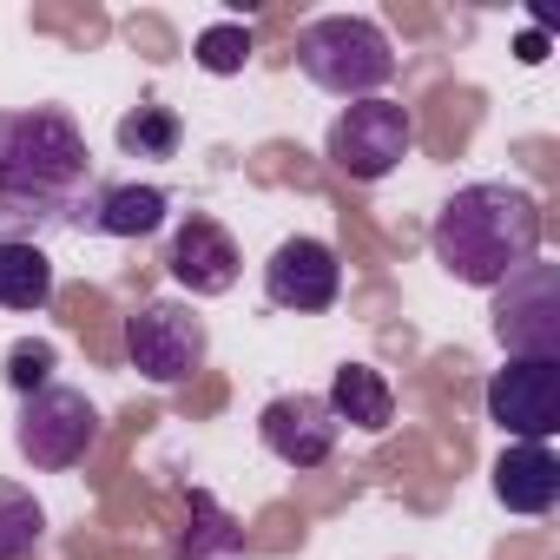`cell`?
<instances>
[{
    "label": "cell",
    "mask_w": 560,
    "mask_h": 560,
    "mask_svg": "<svg viewBox=\"0 0 560 560\" xmlns=\"http://www.w3.org/2000/svg\"><path fill=\"white\" fill-rule=\"evenodd\" d=\"M86 198H93V152L67 106L0 113V211L80 224Z\"/></svg>",
    "instance_id": "2"
},
{
    "label": "cell",
    "mask_w": 560,
    "mask_h": 560,
    "mask_svg": "<svg viewBox=\"0 0 560 560\" xmlns=\"http://www.w3.org/2000/svg\"><path fill=\"white\" fill-rule=\"evenodd\" d=\"M521 60L540 67V60H547V34H521Z\"/></svg>",
    "instance_id": "20"
},
{
    "label": "cell",
    "mask_w": 560,
    "mask_h": 560,
    "mask_svg": "<svg viewBox=\"0 0 560 560\" xmlns=\"http://www.w3.org/2000/svg\"><path fill=\"white\" fill-rule=\"evenodd\" d=\"M488 330L508 350V363H560V270L534 257L508 284H494Z\"/></svg>",
    "instance_id": "5"
},
{
    "label": "cell",
    "mask_w": 560,
    "mask_h": 560,
    "mask_svg": "<svg viewBox=\"0 0 560 560\" xmlns=\"http://www.w3.org/2000/svg\"><path fill=\"white\" fill-rule=\"evenodd\" d=\"M264 298L277 311H298V317L330 311L343 298V264H337V250L324 237H311V231L284 237V244L270 250V264H264Z\"/></svg>",
    "instance_id": "9"
},
{
    "label": "cell",
    "mask_w": 560,
    "mask_h": 560,
    "mask_svg": "<svg viewBox=\"0 0 560 560\" xmlns=\"http://www.w3.org/2000/svg\"><path fill=\"white\" fill-rule=\"evenodd\" d=\"M165 211H172L165 185H93L80 224L100 237H152L165 224Z\"/></svg>",
    "instance_id": "13"
},
{
    "label": "cell",
    "mask_w": 560,
    "mask_h": 560,
    "mask_svg": "<svg viewBox=\"0 0 560 560\" xmlns=\"http://www.w3.org/2000/svg\"><path fill=\"white\" fill-rule=\"evenodd\" d=\"M409 152H416V119L396 100H357L324 132V159L357 185H383Z\"/></svg>",
    "instance_id": "6"
},
{
    "label": "cell",
    "mask_w": 560,
    "mask_h": 560,
    "mask_svg": "<svg viewBox=\"0 0 560 560\" xmlns=\"http://www.w3.org/2000/svg\"><path fill=\"white\" fill-rule=\"evenodd\" d=\"M165 270H172V284H178L185 298H224V291L237 284L244 257H237V237H231L211 211H191V218H178L172 237H165Z\"/></svg>",
    "instance_id": "11"
},
{
    "label": "cell",
    "mask_w": 560,
    "mask_h": 560,
    "mask_svg": "<svg viewBox=\"0 0 560 560\" xmlns=\"http://www.w3.org/2000/svg\"><path fill=\"white\" fill-rule=\"evenodd\" d=\"M113 139H119L126 159H178V145H185V119H178L172 106L145 100V106H132V113L113 126Z\"/></svg>",
    "instance_id": "16"
},
{
    "label": "cell",
    "mask_w": 560,
    "mask_h": 560,
    "mask_svg": "<svg viewBox=\"0 0 560 560\" xmlns=\"http://www.w3.org/2000/svg\"><path fill=\"white\" fill-rule=\"evenodd\" d=\"M47 534V508L34 488L21 481H0V560H27Z\"/></svg>",
    "instance_id": "17"
},
{
    "label": "cell",
    "mask_w": 560,
    "mask_h": 560,
    "mask_svg": "<svg viewBox=\"0 0 560 560\" xmlns=\"http://www.w3.org/2000/svg\"><path fill=\"white\" fill-rule=\"evenodd\" d=\"M540 231H547V218H540V198L527 185L481 178V185H462L435 211L429 250H435V264L455 277V284L494 291V284H508L521 264L540 257Z\"/></svg>",
    "instance_id": "1"
},
{
    "label": "cell",
    "mask_w": 560,
    "mask_h": 560,
    "mask_svg": "<svg viewBox=\"0 0 560 560\" xmlns=\"http://www.w3.org/2000/svg\"><path fill=\"white\" fill-rule=\"evenodd\" d=\"M54 363H60V350H54V343H40V337L14 343V350H8V389H14V396L47 389V383H54Z\"/></svg>",
    "instance_id": "19"
},
{
    "label": "cell",
    "mask_w": 560,
    "mask_h": 560,
    "mask_svg": "<svg viewBox=\"0 0 560 560\" xmlns=\"http://www.w3.org/2000/svg\"><path fill=\"white\" fill-rule=\"evenodd\" d=\"M100 442V409L86 402V389H67V383H47L34 396H21V416H14V448L27 468L40 475H67L93 455Z\"/></svg>",
    "instance_id": "4"
},
{
    "label": "cell",
    "mask_w": 560,
    "mask_h": 560,
    "mask_svg": "<svg viewBox=\"0 0 560 560\" xmlns=\"http://www.w3.org/2000/svg\"><path fill=\"white\" fill-rule=\"evenodd\" d=\"M488 422L508 442L560 435V363H508L488 376Z\"/></svg>",
    "instance_id": "8"
},
{
    "label": "cell",
    "mask_w": 560,
    "mask_h": 560,
    "mask_svg": "<svg viewBox=\"0 0 560 560\" xmlns=\"http://www.w3.org/2000/svg\"><path fill=\"white\" fill-rule=\"evenodd\" d=\"M337 435H343V422L330 416V402L324 396H311V389H291V396H270L264 409H257V442L284 462V468H324L330 455H337Z\"/></svg>",
    "instance_id": "10"
},
{
    "label": "cell",
    "mask_w": 560,
    "mask_h": 560,
    "mask_svg": "<svg viewBox=\"0 0 560 560\" xmlns=\"http://www.w3.org/2000/svg\"><path fill=\"white\" fill-rule=\"evenodd\" d=\"M126 363L145 376V383H159V389H178L198 363H205V350H211V330H205V317L191 311V304H178V298H145L132 317H126Z\"/></svg>",
    "instance_id": "7"
},
{
    "label": "cell",
    "mask_w": 560,
    "mask_h": 560,
    "mask_svg": "<svg viewBox=\"0 0 560 560\" xmlns=\"http://www.w3.org/2000/svg\"><path fill=\"white\" fill-rule=\"evenodd\" d=\"M494 501L508 514H547L560 501V462L547 442H508L494 462Z\"/></svg>",
    "instance_id": "12"
},
{
    "label": "cell",
    "mask_w": 560,
    "mask_h": 560,
    "mask_svg": "<svg viewBox=\"0 0 560 560\" xmlns=\"http://www.w3.org/2000/svg\"><path fill=\"white\" fill-rule=\"evenodd\" d=\"M324 402H330L337 422H350V429H363V435H383V429L396 422V389H389V376H383L376 363H337Z\"/></svg>",
    "instance_id": "14"
},
{
    "label": "cell",
    "mask_w": 560,
    "mask_h": 560,
    "mask_svg": "<svg viewBox=\"0 0 560 560\" xmlns=\"http://www.w3.org/2000/svg\"><path fill=\"white\" fill-rule=\"evenodd\" d=\"M250 54H257V40H250V27H244V21H218V27H205V34L191 40V60H198L211 80L244 73V67H250Z\"/></svg>",
    "instance_id": "18"
},
{
    "label": "cell",
    "mask_w": 560,
    "mask_h": 560,
    "mask_svg": "<svg viewBox=\"0 0 560 560\" xmlns=\"http://www.w3.org/2000/svg\"><path fill=\"white\" fill-rule=\"evenodd\" d=\"M298 67L317 93H337L357 106V100H383V86L396 80V47L363 14H324L298 34Z\"/></svg>",
    "instance_id": "3"
},
{
    "label": "cell",
    "mask_w": 560,
    "mask_h": 560,
    "mask_svg": "<svg viewBox=\"0 0 560 560\" xmlns=\"http://www.w3.org/2000/svg\"><path fill=\"white\" fill-rule=\"evenodd\" d=\"M54 304V257L34 237H0V311H47Z\"/></svg>",
    "instance_id": "15"
}]
</instances>
